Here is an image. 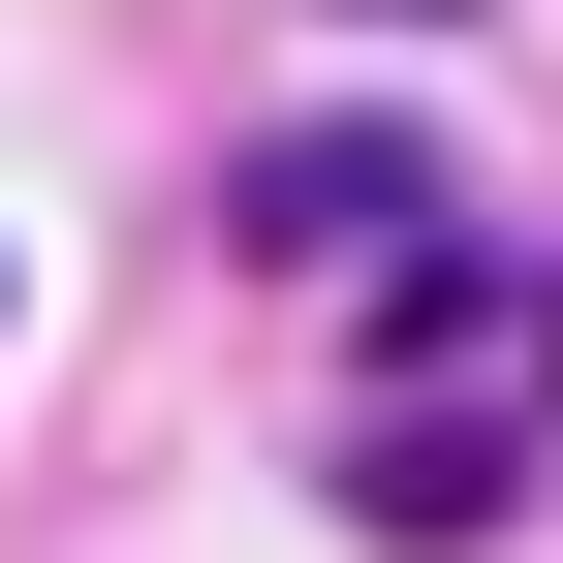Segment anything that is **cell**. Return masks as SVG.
<instances>
[{
    "instance_id": "6da1fadb",
    "label": "cell",
    "mask_w": 563,
    "mask_h": 563,
    "mask_svg": "<svg viewBox=\"0 0 563 563\" xmlns=\"http://www.w3.org/2000/svg\"><path fill=\"white\" fill-rule=\"evenodd\" d=\"M407 220H439V157H407V125H282V157L220 188V251H251V282H376Z\"/></svg>"
},
{
    "instance_id": "7a4b0ae2",
    "label": "cell",
    "mask_w": 563,
    "mask_h": 563,
    "mask_svg": "<svg viewBox=\"0 0 563 563\" xmlns=\"http://www.w3.org/2000/svg\"><path fill=\"white\" fill-rule=\"evenodd\" d=\"M501 501H532V407H376V439H344V532H376V563H439Z\"/></svg>"
},
{
    "instance_id": "3957f363",
    "label": "cell",
    "mask_w": 563,
    "mask_h": 563,
    "mask_svg": "<svg viewBox=\"0 0 563 563\" xmlns=\"http://www.w3.org/2000/svg\"><path fill=\"white\" fill-rule=\"evenodd\" d=\"M376 32H439V0H376Z\"/></svg>"
}]
</instances>
